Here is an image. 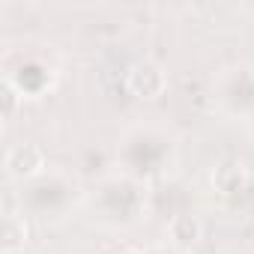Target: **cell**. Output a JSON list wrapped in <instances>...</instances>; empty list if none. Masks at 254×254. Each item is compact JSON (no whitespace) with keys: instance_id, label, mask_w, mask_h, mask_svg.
<instances>
[{"instance_id":"6da1fadb","label":"cell","mask_w":254,"mask_h":254,"mask_svg":"<svg viewBox=\"0 0 254 254\" xmlns=\"http://www.w3.org/2000/svg\"><path fill=\"white\" fill-rule=\"evenodd\" d=\"M126 90L135 99H159L168 90V75L159 63L153 60H138L126 69Z\"/></svg>"},{"instance_id":"7a4b0ae2","label":"cell","mask_w":254,"mask_h":254,"mask_svg":"<svg viewBox=\"0 0 254 254\" xmlns=\"http://www.w3.org/2000/svg\"><path fill=\"white\" fill-rule=\"evenodd\" d=\"M3 165H6V174L12 180H36V177L45 174L48 159H45V150L39 144L24 141V144H15V147L6 150V162Z\"/></svg>"},{"instance_id":"3957f363","label":"cell","mask_w":254,"mask_h":254,"mask_svg":"<svg viewBox=\"0 0 254 254\" xmlns=\"http://www.w3.org/2000/svg\"><path fill=\"white\" fill-rule=\"evenodd\" d=\"M212 186H215L218 194H224L227 200L239 197V194L251 186V177H248L245 162H239V159H224V162H218V168L212 171Z\"/></svg>"},{"instance_id":"277c9868","label":"cell","mask_w":254,"mask_h":254,"mask_svg":"<svg viewBox=\"0 0 254 254\" xmlns=\"http://www.w3.org/2000/svg\"><path fill=\"white\" fill-rule=\"evenodd\" d=\"M168 236L180 248H194L203 239V221L194 212H177L168 221Z\"/></svg>"},{"instance_id":"5b68a950","label":"cell","mask_w":254,"mask_h":254,"mask_svg":"<svg viewBox=\"0 0 254 254\" xmlns=\"http://www.w3.org/2000/svg\"><path fill=\"white\" fill-rule=\"evenodd\" d=\"M105 203H108L111 215H117L120 209L123 212H138L141 191H138L135 183H111V186H105Z\"/></svg>"},{"instance_id":"8992f818","label":"cell","mask_w":254,"mask_h":254,"mask_svg":"<svg viewBox=\"0 0 254 254\" xmlns=\"http://www.w3.org/2000/svg\"><path fill=\"white\" fill-rule=\"evenodd\" d=\"M18 72H27V78H12V75H6V78L21 90V96H33V93H39V90L48 84V72H45L42 66H36V63H27V66H21Z\"/></svg>"},{"instance_id":"52a82bcc","label":"cell","mask_w":254,"mask_h":254,"mask_svg":"<svg viewBox=\"0 0 254 254\" xmlns=\"http://www.w3.org/2000/svg\"><path fill=\"white\" fill-rule=\"evenodd\" d=\"M24 242H27V224H24V218L6 215L3 218V251L15 254L18 248H24Z\"/></svg>"},{"instance_id":"ba28073f","label":"cell","mask_w":254,"mask_h":254,"mask_svg":"<svg viewBox=\"0 0 254 254\" xmlns=\"http://www.w3.org/2000/svg\"><path fill=\"white\" fill-rule=\"evenodd\" d=\"M18 99H24V96H21V90H18L9 78H3V117H12V111H15Z\"/></svg>"},{"instance_id":"9c48e42d","label":"cell","mask_w":254,"mask_h":254,"mask_svg":"<svg viewBox=\"0 0 254 254\" xmlns=\"http://www.w3.org/2000/svg\"><path fill=\"white\" fill-rule=\"evenodd\" d=\"M123 254H138V251H123Z\"/></svg>"}]
</instances>
